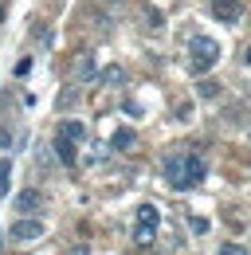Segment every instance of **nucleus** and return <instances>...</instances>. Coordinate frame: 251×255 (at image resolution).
Here are the masks:
<instances>
[{"label":"nucleus","instance_id":"obj_5","mask_svg":"<svg viewBox=\"0 0 251 255\" xmlns=\"http://www.w3.org/2000/svg\"><path fill=\"white\" fill-rule=\"evenodd\" d=\"M212 16L224 20V24H236V20L244 16V4H240V0H212Z\"/></svg>","mask_w":251,"mask_h":255},{"label":"nucleus","instance_id":"obj_2","mask_svg":"<svg viewBox=\"0 0 251 255\" xmlns=\"http://www.w3.org/2000/svg\"><path fill=\"white\" fill-rule=\"evenodd\" d=\"M216 63H220V43L212 35H196L188 43V71L192 75H208Z\"/></svg>","mask_w":251,"mask_h":255},{"label":"nucleus","instance_id":"obj_16","mask_svg":"<svg viewBox=\"0 0 251 255\" xmlns=\"http://www.w3.org/2000/svg\"><path fill=\"white\" fill-rule=\"evenodd\" d=\"M8 173H12V165H8V161H0V192L8 189Z\"/></svg>","mask_w":251,"mask_h":255},{"label":"nucleus","instance_id":"obj_15","mask_svg":"<svg viewBox=\"0 0 251 255\" xmlns=\"http://www.w3.org/2000/svg\"><path fill=\"white\" fill-rule=\"evenodd\" d=\"M220 255H248L240 244H220Z\"/></svg>","mask_w":251,"mask_h":255},{"label":"nucleus","instance_id":"obj_6","mask_svg":"<svg viewBox=\"0 0 251 255\" xmlns=\"http://www.w3.org/2000/svg\"><path fill=\"white\" fill-rule=\"evenodd\" d=\"M75 145H79V141H71V137H63V133H55V141H51L55 157H59L63 165H67V169H71V165L79 161V149H75Z\"/></svg>","mask_w":251,"mask_h":255},{"label":"nucleus","instance_id":"obj_8","mask_svg":"<svg viewBox=\"0 0 251 255\" xmlns=\"http://www.w3.org/2000/svg\"><path fill=\"white\" fill-rule=\"evenodd\" d=\"M55 133L71 137V141H87V126H83V122H75V118H63L59 126H55Z\"/></svg>","mask_w":251,"mask_h":255},{"label":"nucleus","instance_id":"obj_14","mask_svg":"<svg viewBox=\"0 0 251 255\" xmlns=\"http://www.w3.org/2000/svg\"><path fill=\"white\" fill-rule=\"evenodd\" d=\"M0 149H12V129L0 122Z\"/></svg>","mask_w":251,"mask_h":255},{"label":"nucleus","instance_id":"obj_10","mask_svg":"<svg viewBox=\"0 0 251 255\" xmlns=\"http://www.w3.org/2000/svg\"><path fill=\"white\" fill-rule=\"evenodd\" d=\"M153 240H157V228H133V244L137 248H149Z\"/></svg>","mask_w":251,"mask_h":255},{"label":"nucleus","instance_id":"obj_13","mask_svg":"<svg viewBox=\"0 0 251 255\" xmlns=\"http://www.w3.org/2000/svg\"><path fill=\"white\" fill-rule=\"evenodd\" d=\"M12 75H16V79H28V75H31V55H24V59H16V67H12Z\"/></svg>","mask_w":251,"mask_h":255},{"label":"nucleus","instance_id":"obj_9","mask_svg":"<svg viewBox=\"0 0 251 255\" xmlns=\"http://www.w3.org/2000/svg\"><path fill=\"white\" fill-rule=\"evenodd\" d=\"M161 224V208L157 204H137V228H157Z\"/></svg>","mask_w":251,"mask_h":255},{"label":"nucleus","instance_id":"obj_19","mask_svg":"<svg viewBox=\"0 0 251 255\" xmlns=\"http://www.w3.org/2000/svg\"><path fill=\"white\" fill-rule=\"evenodd\" d=\"M244 63H248V67H251V43H248V51H244Z\"/></svg>","mask_w":251,"mask_h":255},{"label":"nucleus","instance_id":"obj_17","mask_svg":"<svg viewBox=\"0 0 251 255\" xmlns=\"http://www.w3.org/2000/svg\"><path fill=\"white\" fill-rule=\"evenodd\" d=\"M216 91H220L216 83H200V95H204V98H216Z\"/></svg>","mask_w":251,"mask_h":255},{"label":"nucleus","instance_id":"obj_11","mask_svg":"<svg viewBox=\"0 0 251 255\" xmlns=\"http://www.w3.org/2000/svg\"><path fill=\"white\" fill-rule=\"evenodd\" d=\"M122 79H126V71H122V67H106V71H102V83H106V87H118Z\"/></svg>","mask_w":251,"mask_h":255},{"label":"nucleus","instance_id":"obj_1","mask_svg":"<svg viewBox=\"0 0 251 255\" xmlns=\"http://www.w3.org/2000/svg\"><path fill=\"white\" fill-rule=\"evenodd\" d=\"M204 177H208V165H204L200 153H173L165 161V181H169V189H177V192L196 189Z\"/></svg>","mask_w":251,"mask_h":255},{"label":"nucleus","instance_id":"obj_18","mask_svg":"<svg viewBox=\"0 0 251 255\" xmlns=\"http://www.w3.org/2000/svg\"><path fill=\"white\" fill-rule=\"evenodd\" d=\"M4 20H8V4L0 0V24H4Z\"/></svg>","mask_w":251,"mask_h":255},{"label":"nucleus","instance_id":"obj_3","mask_svg":"<svg viewBox=\"0 0 251 255\" xmlns=\"http://www.w3.org/2000/svg\"><path fill=\"white\" fill-rule=\"evenodd\" d=\"M43 236H47V224L35 220V216H16V224L8 228V240L12 244H35Z\"/></svg>","mask_w":251,"mask_h":255},{"label":"nucleus","instance_id":"obj_12","mask_svg":"<svg viewBox=\"0 0 251 255\" xmlns=\"http://www.w3.org/2000/svg\"><path fill=\"white\" fill-rule=\"evenodd\" d=\"M75 75H79V79H91V75H94V59H91V55H83V59L75 63Z\"/></svg>","mask_w":251,"mask_h":255},{"label":"nucleus","instance_id":"obj_7","mask_svg":"<svg viewBox=\"0 0 251 255\" xmlns=\"http://www.w3.org/2000/svg\"><path fill=\"white\" fill-rule=\"evenodd\" d=\"M137 145V133L129 126H122V129H114V137H110V149H118V153H126V149H133Z\"/></svg>","mask_w":251,"mask_h":255},{"label":"nucleus","instance_id":"obj_4","mask_svg":"<svg viewBox=\"0 0 251 255\" xmlns=\"http://www.w3.org/2000/svg\"><path fill=\"white\" fill-rule=\"evenodd\" d=\"M16 216H35L39 208H43V192L39 189H24V192H16Z\"/></svg>","mask_w":251,"mask_h":255}]
</instances>
